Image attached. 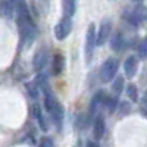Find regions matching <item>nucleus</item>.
Listing matches in <instances>:
<instances>
[{
	"mask_svg": "<svg viewBox=\"0 0 147 147\" xmlns=\"http://www.w3.org/2000/svg\"><path fill=\"white\" fill-rule=\"evenodd\" d=\"M103 99H105V91L100 90V91H97V93L94 94L93 100H91V103H90V113H93L99 105H103Z\"/></svg>",
	"mask_w": 147,
	"mask_h": 147,
	"instance_id": "nucleus-13",
	"label": "nucleus"
},
{
	"mask_svg": "<svg viewBox=\"0 0 147 147\" xmlns=\"http://www.w3.org/2000/svg\"><path fill=\"white\" fill-rule=\"evenodd\" d=\"M118 68H119V62L118 59L115 57H109L106 59L103 65L100 66V71H99V78L102 82H110L115 77H116V72H118Z\"/></svg>",
	"mask_w": 147,
	"mask_h": 147,
	"instance_id": "nucleus-2",
	"label": "nucleus"
},
{
	"mask_svg": "<svg viewBox=\"0 0 147 147\" xmlns=\"http://www.w3.org/2000/svg\"><path fill=\"white\" fill-rule=\"evenodd\" d=\"M32 115H34V118H35V121H37V124H38V127L46 132L47 131V121L44 119V115H43V110H41V107L40 106H32Z\"/></svg>",
	"mask_w": 147,
	"mask_h": 147,
	"instance_id": "nucleus-10",
	"label": "nucleus"
},
{
	"mask_svg": "<svg viewBox=\"0 0 147 147\" xmlns=\"http://www.w3.org/2000/svg\"><path fill=\"white\" fill-rule=\"evenodd\" d=\"M2 10H3V13L6 15V16H12V12H13V6H12L9 2H3L2 3Z\"/></svg>",
	"mask_w": 147,
	"mask_h": 147,
	"instance_id": "nucleus-19",
	"label": "nucleus"
},
{
	"mask_svg": "<svg viewBox=\"0 0 147 147\" xmlns=\"http://www.w3.org/2000/svg\"><path fill=\"white\" fill-rule=\"evenodd\" d=\"M47 60H49V55H47V50L43 47V49H40L38 52L35 53V56H34V69L37 71V72H40V71H43V68L46 66V63H47Z\"/></svg>",
	"mask_w": 147,
	"mask_h": 147,
	"instance_id": "nucleus-8",
	"label": "nucleus"
},
{
	"mask_svg": "<svg viewBox=\"0 0 147 147\" xmlns=\"http://www.w3.org/2000/svg\"><path fill=\"white\" fill-rule=\"evenodd\" d=\"M40 147H55V143L52 138H49V137H44L41 141H40Z\"/></svg>",
	"mask_w": 147,
	"mask_h": 147,
	"instance_id": "nucleus-20",
	"label": "nucleus"
},
{
	"mask_svg": "<svg viewBox=\"0 0 147 147\" xmlns=\"http://www.w3.org/2000/svg\"><path fill=\"white\" fill-rule=\"evenodd\" d=\"M110 34H112V22L109 19H103L97 31V46H105L110 40Z\"/></svg>",
	"mask_w": 147,
	"mask_h": 147,
	"instance_id": "nucleus-5",
	"label": "nucleus"
},
{
	"mask_svg": "<svg viewBox=\"0 0 147 147\" xmlns=\"http://www.w3.org/2000/svg\"><path fill=\"white\" fill-rule=\"evenodd\" d=\"M96 46H97L96 25H94V24H90L87 32H85V46H84V56H85V60H87V62H91Z\"/></svg>",
	"mask_w": 147,
	"mask_h": 147,
	"instance_id": "nucleus-3",
	"label": "nucleus"
},
{
	"mask_svg": "<svg viewBox=\"0 0 147 147\" xmlns=\"http://www.w3.org/2000/svg\"><path fill=\"white\" fill-rule=\"evenodd\" d=\"M112 90H113V93L115 94H121L122 93V90H124V78H116L115 80V84L112 85Z\"/></svg>",
	"mask_w": 147,
	"mask_h": 147,
	"instance_id": "nucleus-17",
	"label": "nucleus"
},
{
	"mask_svg": "<svg viewBox=\"0 0 147 147\" xmlns=\"http://www.w3.org/2000/svg\"><path fill=\"white\" fill-rule=\"evenodd\" d=\"M43 2H44V3H47V2H49V0H43Z\"/></svg>",
	"mask_w": 147,
	"mask_h": 147,
	"instance_id": "nucleus-23",
	"label": "nucleus"
},
{
	"mask_svg": "<svg viewBox=\"0 0 147 147\" xmlns=\"http://www.w3.org/2000/svg\"><path fill=\"white\" fill-rule=\"evenodd\" d=\"M71 31H72V19L69 16H63L55 28V35L57 40H65L71 34Z\"/></svg>",
	"mask_w": 147,
	"mask_h": 147,
	"instance_id": "nucleus-4",
	"label": "nucleus"
},
{
	"mask_svg": "<svg viewBox=\"0 0 147 147\" xmlns=\"http://www.w3.org/2000/svg\"><path fill=\"white\" fill-rule=\"evenodd\" d=\"M110 47L113 49V50H121V49H124L125 46V37L122 32H115L112 37H110Z\"/></svg>",
	"mask_w": 147,
	"mask_h": 147,
	"instance_id": "nucleus-11",
	"label": "nucleus"
},
{
	"mask_svg": "<svg viewBox=\"0 0 147 147\" xmlns=\"http://www.w3.org/2000/svg\"><path fill=\"white\" fill-rule=\"evenodd\" d=\"M103 103H105V105H106V107L109 109V112H113V110H115V107L118 106V97H116V96H113V97L105 96Z\"/></svg>",
	"mask_w": 147,
	"mask_h": 147,
	"instance_id": "nucleus-15",
	"label": "nucleus"
},
{
	"mask_svg": "<svg viewBox=\"0 0 147 147\" xmlns=\"http://www.w3.org/2000/svg\"><path fill=\"white\" fill-rule=\"evenodd\" d=\"M137 52H138V56L141 59H146L147 57V37L140 40L138 46H137Z\"/></svg>",
	"mask_w": 147,
	"mask_h": 147,
	"instance_id": "nucleus-16",
	"label": "nucleus"
},
{
	"mask_svg": "<svg viewBox=\"0 0 147 147\" xmlns=\"http://www.w3.org/2000/svg\"><path fill=\"white\" fill-rule=\"evenodd\" d=\"M85 147H100V146H99V143H97V140L96 141L94 140H90V141H87Z\"/></svg>",
	"mask_w": 147,
	"mask_h": 147,
	"instance_id": "nucleus-21",
	"label": "nucleus"
},
{
	"mask_svg": "<svg viewBox=\"0 0 147 147\" xmlns=\"http://www.w3.org/2000/svg\"><path fill=\"white\" fill-rule=\"evenodd\" d=\"M41 88L44 91V107L47 110V113L50 115L53 124L60 129L62 128V124H63V116H65V112H63V106L59 103V100L52 94V91H49V88L46 87V82L40 84Z\"/></svg>",
	"mask_w": 147,
	"mask_h": 147,
	"instance_id": "nucleus-1",
	"label": "nucleus"
},
{
	"mask_svg": "<svg viewBox=\"0 0 147 147\" xmlns=\"http://www.w3.org/2000/svg\"><path fill=\"white\" fill-rule=\"evenodd\" d=\"M27 88H28V91H30V94H31L32 99H35V97H38V91H40L38 85H34L32 82H30V84H27Z\"/></svg>",
	"mask_w": 147,
	"mask_h": 147,
	"instance_id": "nucleus-18",
	"label": "nucleus"
},
{
	"mask_svg": "<svg viewBox=\"0 0 147 147\" xmlns=\"http://www.w3.org/2000/svg\"><path fill=\"white\" fill-rule=\"evenodd\" d=\"M127 96L132 102H138V88L136 84H129L127 87Z\"/></svg>",
	"mask_w": 147,
	"mask_h": 147,
	"instance_id": "nucleus-14",
	"label": "nucleus"
},
{
	"mask_svg": "<svg viewBox=\"0 0 147 147\" xmlns=\"http://www.w3.org/2000/svg\"><path fill=\"white\" fill-rule=\"evenodd\" d=\"M106 132V121L103 118V115H97L94 118V124H93V137L94 140H102L105 137Z\"/></svg>",
	"mask_w": 147,
	"mask_h": 147,
	"instance_id": "nucleus-7",
	"label": "nucleus"
},
{
	"mask_svg": "<svg viewBox=\"0 0 147 147\" xmlns=\"http://www.w3.org/2000/svg\"><path fill=\"white\" fill-rule=\"evenodd\" d=\"M62 9H63V16L72 18L77 10V0H62Z\"/></svg>",
	"mask_w": 147,
	"mask_h": 147,
	"instance_id": "nucleus-12",
	"label": "nucleus"
},
{
	"mask_svg": "<svg viewBox=\"0 0 147 147\" xmlns=\"http://www.w3.org/2000/svg\"><path fill=\"white\" fill-rule=\"evenodd\" d=\"M63 68H65V57L63 55H55L53 56V60H52V74L53 75H59V74L63 72Z\"/></svg>",
	"mask_w": 147,
	"mask_h": 147,
	"instance_id": "nucleus-9",
	"label": "nucleus"
},
{
	"mask_svg": "<svg viewBox=\"0 0 147 147\" xmlns=\"http://www.w3.org/2000/svg\"><path fill=\"white\" fill-rule=\"evenodd\" d=\"M140 68V60L137 56H128L127 60L124 62V72H125V77L127 78H134L138 72Z\"/></svg>",
	"mask_w": 147,
	"mask_h": 147,
	"instance_id": "nucleus-6",
	"label": "nucleus"
},
{
	"mask_svg": "<svg viewBox=\"0 0 147 147\" xmlns=\"http://www.w3.org/2000/svg\"><path fill=\"white\" fill-rule=\"evenodd\" d=\"M132 2H134V3H137V5H140V3L143 2V0H132Z\"/></svg>",
	"mask_w": 147,
	"mask_h": 147,
	"instance_id": "nucleus-22",
	"label": "nucleus"
}]
</instances>
